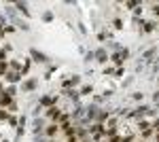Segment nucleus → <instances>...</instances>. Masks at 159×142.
Returning a JSON list of instances; mask_svg holds the SVG:
<instances>
[{"label": "nucleus", "instance_id": "obj_1", "mask_svg": "<svg viewBox=\"0 0 159 142\" xmlns=\"http://www.w3.org/2000/svg\"><path fill=\"white\" fill-rule=\"evenodd\" d=\"M127 55H129V51H127V49H119L117 53H112V55H110V59H112V64H117V66L121 68V64L125 62V57H127Z\"/></svg>", "mask_w": 159, "mask_h": 142}, {"label": "nucleus", "instance_id": "obj_2", "mask_svg": "<svg viewBox=\"0 0 159 142\" xmlns=\"http://www.w3.org/2000/svg\"><path fill=\"white\" fill-rule=\"evenodd\" d=\"M30 55H32V57H34V62H38V64H47V62H49V57L45 55V53H40L38 49H34V47L30 49Z\"/></svg>", "mask_w": 159, "mask_h": 142}, {"label": "nucleus", "instance_id": "obj_3", "mask_svg": "<svg viewBox=\"0 0 159 142\" xmlns=\"http://www.w3.org/2000/svg\"><path fill=\"white\" fill-rule=\"evenodd\" d=\"M45 114H47V117H49V119H51V121H57V119H59V117H62V112H59V108H55V106H51V108H47V112H45Z\"/></svg>", "mask_w": 159, "mask_h": 142}, {"label": "nucleus", "instance_id": "obj_4", "mask_svg": "<svg viewBox=\"0 0 159 142\" xmlns=\"http://www.w3.org/2000/svg\"><path fill=\"white\" fill-rule=\"evenodd\" d=\"M4 77H7V81H9V83H19V81H21V72H15V70L7 72Z\"/></svg>", "mask_w": 159, "mask_h": 142}, {"label": "nucleus", "instance_id": "obj_5", "mask_svg": "<svg viewBox=\"0 0 159 142\" xmlns=\"http://www.w3.org/2000/svg\"><path fill=\"white\" fill-rule=\"evenodd\" d=\"M59 129L66 134V138H72V136H74V127H70V123H64Z\"/></svg>", "mask_w": 159, "mask_h": 142}, {"label": "nucleus", "instance_id": "obj_6", "mask_svg": "<svg viewBox=\"0 0 159 142\" xmlns=\"http://www.w3.org/2000/svg\"><path fill=\"white\" fill-rule=\"evenodd\" d=\"M55 100H57V98H51V96H42V98H40V104H42V106H49V108H51V106L55 104Z\"/></svg>", "mask_w": 159, "mask_h": 142}, {"label": "nucleus", "instance_id": "obj_7", "mask_svg": "<svg viewBox=\"0 0 159 142\" xmlns=\"http://www.w3.org/2000/svg\"><path fill=\"white\" fill-rule=\"evenodd\" d=\"M94 57H98V62H108V55H106L104 49H98V51L94 53Z\"/></svg>", "mask_w": 159, "mask_h": 142}, {"label": "nucleus", "instance_id": "obj_8", "mask_svg": "<svg viewBox=\"0 0 159 142\" xmlns=\"http://www.w3.org/2000/svg\"><path fill=\"white\" fill-rule=\"evenodd\" d=\"M11 104H13V98L2 93V96H0V106H11Z\"/></svg>", "mask_w": 159, "mask_h": 142}, {"label": "nucleus", "instance_id": "obj_9", "mask_svg": "<svg viewBox=\"0 0 159 142\" xmlns=\"http://www.w3.org/2000/svg\"><path fill=\"white\" fill-rule=\"evenodd\" d=\"M13 9H19V13H24L26 17L30 15V11H28V4H26V2H17V4H15Z\"/></svg>", "mask_w": 159, "mask_h": 142}, {"label": "nucleus", "instance_id": "obj_10", "mask_svg": "<svg viewBox=\"0 0 159 142\" xmlns=\"http://www.w3.org/2000/svg\"><path fill=\"white\" fill-rule=\"evenodd\" d=\"M32 89H36V81L34 79H30V81L24 83V91H32Z\"/></svg>", "mask_w": 159, "mask_h": 142}, {"label": "nucleus", "instance_id": "obj_11", "mask_svg": "<svg viewBox=\"0 0 159 142\" xmlns=\"http://www.w3.org/2000/svg\"><path fill=\"white\" fill-rule=\"evenodd\" d=\"M64 93H66V96H68V98H70V100H74V102H77V100H79V93H77V91H74V89H66V91H64Z\"/></svg>", "mask_w": 159, "mask_h": 142}, {"label": "nucleus", "instance_id": "obj_12", "mask_svg": "<svg viewBox=\"0 0 159 142\" xmlns=\"http://www.w3.org/2000/svg\"><path fill=\"white\" fill-rule=\"evenodd\" d=\"M57 129H59V127H57V125H55V123H51V125H49V127H47V129H45V134H47V136H49V138H51V136H53V134H55V132H57Z\"/></svg>", "mask_w": 159, "mask_h": 142}, {"label": "nucleus", "instance_id": "obj_13", "mask_svg": "<svg viewBox=\"0 0 159 142\" xmlns=\"http://www.w3.org/2000/svg\"><path fill=\"white\" fill-rule=\"evenodd\" d=\"M142 26H144V32H153L155 30V23L153 21H142Z\"/></svg>", "mask_w": 159, "mask_h": 142}, {"label": "nucleus", "instance_id": "obj_14", "mask_svg": "<svg viewBox=\"0 0 159 142\" xmlns=\"http://www.w3.org/2000/svg\"><path fill=\"white\" fill-rule=\"evenodd\" d=\"M7 70H9V64H7V62H0V77H4Z\"/></svg>", "mask_w": 159, "mask_h": 142}, {"label": "nucleus", "instance_id": "obj_15", "mask_svg": "<svg viewBox=\"0 0 159 142\" xmlns=\"http://www.w3.org/2000/svg\"><path fill=\"white\" fill-rule=\"evenodd\" d=\"M42 21H53V13L45 11V13H42Z\"/></svg>", "mask_w": 159, "mask_h": 142}, {"label": "nucleus", "instance_id": "obj_16", "mask_svg": "<svg viewBox=\"0 0 159 142\" xmlns=\"http://www.w3.org/2000/svg\"><path fill=\"white\" fill-rule=\"evenodd\" d=\"M15 26H19V30H30V26L26 21H15Z\"/></svg>", "mask_w": 159, "mask_h": 142}, {"label": "nucleus", "instance_id": "obj_17", "mask_svg": "<svg viewBox=\"0 0 159 142\" xmlns=\"http://www.w3.org/2000/svg\"><path fill=\"white\" fill-rule=\"evenodd\" d=\"M112 28H115V30H121V28H123V21H121V19H115V21H112Z\"/></svg>", "mask_w": 159, "mask_h": 142}, {"label": "nucleus", "instance_id": "obj_18", "mask_svg": "<svg viewBox=\"0 0 159 142\" xmlns=\"http://www.w3.org/2000/svg\"><path fill=\"white\" fill-rule=\"evenodd\" d=\"M91 91H94V87H91V85H85V87L81 89V93H83V96H87V93H91Z\"/></svg>", "mask_w": 159, "mask_h": 142}, {"label": "nucleus", "instance_id": "obj_19", "mask_svg": "<svg viewBox=\"0 0 159 142\" xmlns=\"http://www.w3.org/2000/svg\"><path fill=\"white\" fill-rule=\"evenodd\" d=\"M106 119H108V112H98V121L100 123H104Z\"/></svg>", "mask_w": 159, "mask_h": 142}, {"label": "nucleus", "instance_id": "obj_20", "mask_svg": "<svg viewBox=\"0 0 159 142\" xmlns=\"http://www.w3.org/2000/svg\"><path fill=\"white\" fill-rule=\"evenodd\" d=\"M153 132H155V127H153V129H149V127H146V129H142V136H144V138H149V136H153Z\"/></svg>", "mask_w": 159, "mask_h": 142}, {"label": "nucleus", "instance_id": "obj_21", "mask_svg": "<svg viewBox=\"0 0 159 142\" xmlns=\"http://www.w3.org/2000/svg\"><path fill=\"white\" fill-rule=\"evenodd\" d=\"M4 93H7V96H11V98H13V96H15V93H17V89H15V87H9V89H7Z\"/></svg>", "mask_w": 159, "mask_h": 142}, {"label": "nucleus", "instance_id": "obj_22", "mask_svg": "<svg viewBox=\"0 0 159 142\" xmlns=\"http://www.w3.org/2000/svg\"><path fill=\"white\" fill-rule=\"evenodd\" d=\"M87 114H89V117H96V114H98V108H96V106H91V108H89V112H87Z\"/></svg>", "mask_w": 159, "mask_h": 142}, {"label": "nucleus", "instance_id": "obj_23", "mask_svg": "<svg viewBox=\"0 0 159 142\" xmlns=\"http://www.w3.org/2000/svg\"><path fill=\"white\" fill-rule=\"evenodd\" d=\"M0 62H7V51L0 49Z\"/></svg>", "mask_w": 159, "mask_h": 142}, {"label": "nucleus", "instance_id": "obj_24", "mask_svg": "<svg viewBox=\"0 0 159 142\" xmlns=\"http://www.w3.org/2000/svg\"><path fill=\"white\" fill-rule=\"evenodd\" d=\"M0 119H2V121L9 119V112H7V110H0Z\"/></svg>", "mask_w": 159, "mask_h": 142}, {"label": "nucleus", "instance_id": "obj_25", "mask_svg": "<svg viewBox=\"0 0 159 142\" xmlns=\"http://www.w3.org/2000/svg\"><path fill=\"white\" fill-rule=\"evenodd\" d=\"M4 32H9V34L15 32V26H4Z\"/></svg>", "mask_w": 159, "mask_h": 142}, {"label": "nucleus", "instance_id": "obj_26", "mask_svg": "<svg viewBox=\"0 0 159 142\" xmlns=\"http://www.w3.org/2000/svg\"><path fill=\"white\" fill-rule=\"evenodd\" d=\"M153 55H155V49H153V51H146V53H144V57H146V59H151Z\"/></svg>", "mask_w": 159, "mask_h": 142}, {"label": "nucleus", "instance_id": "obj_27", "mask_svg": "<svg viewBox=\"0 0 159 142\" xmlns=\"http://www.w3.org/2000/svg\"><path fill=\"white\" fill-rule=\"evenodd\" d=\"M66 142H79V140H77V138H74V136H72V138H68V140H66Z\"/></svg>", "mask_w": 159, "mask_h": 142}, {"label": "nucleus", "instance_id": "obj_28", "mask_svg": "<svg viewBox=\"0 0 159 142\" xmlns=\"http://www.w3.org/2000/svg\"><path fill=\"white\" fill-rule=\"evenodd\" d=\"M153 11H155V13L159 15V4H155V7H153Z\"/></svg>", "mask_w": 159, "mask_h": 142}, {"label": "nucleus", "instance_id": "obj_29", "mask_svg": "<svg viewBox=\"0 0 159 142\" xmlns=\"http://www.w3.org/2000/svg\"><path fill=\"white\" fill-rule=\"evenodd\" d=\"M2 142H9V140H2Z\"/></svg>", "mask_w": 159, "mask_h": 142}, {"label": "nucleus", "instance_id": "obj_30", "mask_svg": "<svg viewBox=\"0 0 159 142\" xmlns=\"http://www.w3.org/2000/svg\"><path fill=\"white\" fill-rule=\"evenodd\" d=\"M49 142H53V140H49Z\"/></svg>", "mask_w": 159, "mask_h": 142}, {"label": "nucleus", "instance_id": "obj_31", "mask_svg": "<svg viewBox=\"0 0 159 142\" xmlns=\"http://www.w3.org/2000/svg\"><path fill=\"white\" fill-rule=\"evenodd\" d=\"M108 142H110V140H108Z\"/></svg>", "mask_w": 159, "mask_h": 142}]
</instances>
